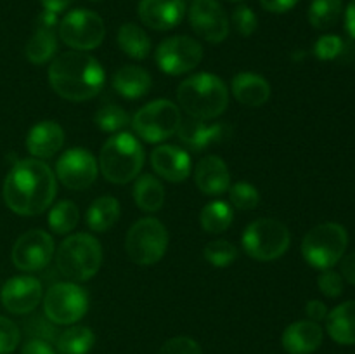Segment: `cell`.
Returning a JSON list of instances; mask_svg holds the SVG:
<instances>
[{
	"instance_id": "484cf974",
	"label": "cell",
	"mask_w": 355,
	"mask_h": 354,
	"mask_svg": "<svg viewBox=\"0 0 355 354\" xmlns=\"http://www.w3.org/2000/svg\"><path fill=\"white\" fill-rule=\"evenodd\" d=\"M134 200L144 212H158L165 203V187L158 177L151 174L137 177L134 184Z\"/></svg>"
},
{
	"instance_id": "7bdbcfd3",
	"label": "cell",
	"mask_w": 355,
	"mask_h": 354,
	"mask_svg": "<svg viewBox=\"0 0 355 354\" xmlns=\"http://www.w3.org/2000/svg\"><path fill=\"white\" fill-rule=\"evenodd\" d=\"M21 354H55L51 342H45L42 339H30L21 349Z\"/></svg>"
},
{
	"instance_id": "277c9868",
	"label": "cell",
	"mask_w": 355,
	"mask_h": 354,
	"mask_svg": "<svg viewBox=\"0 0 355 354\" xmlns=\"http://www.w3.org/2000/svg\"><path fill=\"white\" fill-rule=\"evenodd\" d=\"M144 158V149L137 137L128 132H116L103 144L99 167L110 183L127 184L141 174Z\"/></svg>"
},
{
	"instance_id": "8992f818",
	"label": "cell",
	"mask_w": 355,
	"mask_h": 354,
	"mask_svg": "<svg viewBox=\"0 0 355 354\" xmlns=\"http://www.w3.org/2000/svg\"><path fill=\"white\" fill-rule=\"evenodd\" d=\"M291 243L290 229L277 219H257L246 226L241 236V245L246 255L260 262H269L283 257Z\"/></svg>"
},
{
	"instance_id": "f6af8a7d",
	"label": "cell",
	"mask_w": 355,
	"mask_h": 354,
	"mask_svg": "<svg viewBox=\"0 0 355 354\" xmlns=\"http://www.w3.org/2000/svg\"><path fill=\"white\" fill-rule=\"evenodd\" d=\"M262 7L269 12H276V14H283L288 12L290 9H293L295 6L298 3V0H260Z\"/></svg>"
},
{
	"instance_id": "d590c367",
	"label": "cell",
	"mask_w": 355,
	"mask_h": 354,
	"mask_svg": "<svg viewBox=\"0 0 355 354\" xmlns=\"http://www.w3.org/2000/svg\"><path fill=\"white\" fill-rule=\"evenodd\" d=\"M231 201L239 210H255L260 201L259 189L250 183H236L229 187Z\"/></svg>"
},
{
	"instance_id": "e0dca14e",
	"label": "cell",
	"mask_w": 355,
	"mask_h": 354,
	"mask_svg": "<svg viewBox=\"0 0 355 354\" xmlns=\"http://www.w3.org/2000/svg\"><path fill=\"white\" fill-rule=\"evenodd\" d=\"M208 120L189 117L187 120L180 121L177 135L191 151L200 153L210 146L222 142L229 134L231 127L227 124H207Z\"/></svg>"
},
{
	"instance_id": "7a4b0ae2",
	"label": "cell",
	"mask_w": 355,
	"mask_h": 354,
	"mask_svg": "<svg viewBox=\"0 0 355 354\" xmlns=\"http://www.w3.org/2000/svg\"><path fill=\"white\" fill-rule=\"evenodd\" d=\"M106 75L94 56L69 51L58 56L49 66V83L62 99L80 103L89 101L103 90Z\"/></svg>"
},
{
	"instance_id": "ee69618b",
	"label": "cell",
	"mask_w": 355,
	"mask_h": 354,
	"mask_svg": "<svg viewBox=\"0 0 355 354\" xmlns=\"http://www.w3.org/2000/svg\"><path fill=\"white\" fill-rule=\"evenodd\" d=\"M305 312H307L311 321L319 323L322 319H326V316H328V307L321 301H309L307 305H305Z\"/></svg>"
},
{
	"instance_id": "52a82bcc",
	"label": "cell",
	"mask_w": 355,
	"mask_h": 354,
	"mask_svg": "<svg viewBox=\"0 0 355 354\" xmlns=\"http://www.w3.org/2000/svg\"><path fill=\"white\" fill-rule=\"evenodd\" d=\"M347 245V229L336 222H324L305 235L302 242V255L315 269H331L345 255Z\"/></svg>"
},
{
	"instance_id": "f1b7e54d",
	"label": "cell",
	"mask_w": 355,
	"mask_h": 354,
	"mask_svg": "<svg viewBox=\"0 0 355 354\" xmlns=\"http://www.w3.org/2000/svg\"><path fill=\"white\" fill-rule=\"evenodd\" d=\"M116 40L121 51L132 59H146L151 51V40L148 33L134 23L121 24Z\"/></svg>"
},
{
	"instance_id": "d6986e66",
	"label": "cell",
	"mask_w": 355,
	"mask_h": 354,
	"mask_svg": "<svg viewBox=\"0 0 355 354\" xmlns=\"http://www.w3.org/2000/svg\"><path fill=\"white\" fill-rule=\"evenodd\" d=\"M151 165L155 172L168 183H182L191 174V156L186 149L163 144L153 149Z\"/></svg>"
},
{
	"instance_id": "f907efd6",
	"label": "cell",
	"mask_w": 355,
	"mask_h": 354,
	"mask_svg": "<svg viewBox=\"0 0 355 354\" xmlns=\"http://www.w3.org/2000/svg\"><path fill=\"white\" fill-rule=\"evenodd\" d=\"M92 2H101V0H92Z\"/></svg>"
},
{
	"instance_id": "f35d334b",
	"label": "cell",
	"mask_w": 355,
	"mask_h": 354,
	"mask_svg": "<svg viewBox=\"0 0 355 354\" xmlns=\"http://www.w3.org/2000/svg\"><path fill=\"white\" fill-rule=\"evenodd\" d=\"M232 24H234L236 31L243 37H250L259 28V21H257L255 12L246 6H238L232 12Z\"/></svg>"
},
{
	"instance_id": "ffe728a7",
	"label": "cell",
	"mask_w": 355,
	"mask_h": 354,
	"mask_svg": "<svg viewBox=\"0 0 355 354\" xmlns=\"http://www.w3.org/2000/svg\"><path fill=\"white\" fill-rule=\"evenodd\" d=\"M64 144V130L54 120H42L30 128L26 135V149L37 160L54 156Z\"/></svg>"
},
{
	"instance_id": "5b68a950",
	"label": "cell",
	"mask_w": 355,
	"mask_h": 354,
	"mask_svg": "<svg viewBox=\"0 0 355 354\" xmlns=\"http://www.w3.org/2000/svg\"><path fill=\"white\" fill-rule=\"evenodd\" d=\"M59 273L73 281H87L97 274L103 264V246L89 233L68 236L55 253Z\"/></svg>"
},
{
	"instance_id": "30bf717a",
	"label": "cell",
	"mask_w": 355,
	"mask_h": 354,
	"mask_svg": "<svg viewBox=\"0 0 355 354\" xmlns=\"http://www.w3.org/2000/svg\"><path fill=\"white\" fill-rule=\"evenodd\" d=\"M89 311V295L80 285H52L44 297V312L49 321L55 325H73L80 321Z\"/></svg>"
},
{
	"instance_id": "d6a6232c",
	"label": "cell",
	"mask_w": 355,
	"mask_h": 354,
	"mask_svg": "<svg viewBox=\"0 0 355 354\" xmlns=\"http://www.w3.org/2000/svg\"><path fill=\"white\" fill-rule=\"evenodd\" d=\"M80 221V212L75 201L62 200L55 203L49 212V228L55 233V235H66L71 233L76 228Z\"/></svg>"
},
{
	"instance_id": "9c48e42d",
	"label": "cell",
	"mask_w": 355,
	"mask_h": 354,
	"mask_svg": "<svg viewBox=\"0 0 355 354\" xmlns=\"http://www.w3.org/2000/svg\"><path fill=\"white\" fill-rule=\"evenodd\" d=\"M180 121V111L172 101L156 99L142 106L134 115L132 127L142 141L156 144L177 134Z\"/></svg>"
},
{
	"instance_id": "9a60e30c",
	"label": "cell",
	"mask_w": 355,
	"mask_h": 354,
	"mask_svg": "<svg viewBox=\"0 0 355 354\" xmlns=\"http://www.w3.org/2000/svg\"><path fill=\"white\" fill-rule=\"evenodd\" d=\"M189 21L193 30L210 44H220L229 35V17L217 0H194L191 3Z\"/></svg>"
},
{
	"instance_id": "ab89813d",
	"label": "cell",
	"mask_w": 355,
	"mask_h": 354,
	"mask_svg": "<svg viewBox=\"0 0 355 354\" xmlns=\"http://www.w3.org/2000/svg\"><path fill=\"white\" fill-rule=\"evenodd\" d=\"M158 354H203V351L191 337H173L163 344Z\"/></svg>"
},
{
	"instance_id": "3957f363",
	"label": "cell",
	"mask_w": 355,
	"mask_h": 354,
	"mask_svg": "<svg viewBox=\"0 0 355 354\" xmlns=\"http://www.w3.org/2000/svg\"><path fill=\"white\" fill-rule=\"evenodd\" d=\"M177 99L189 117L214 120L227 108L229 90L220 76L198 73L180 82L177 87Z\"/></svg>"
},
{
	"instance_id": "7c38bea8",
	"label": "cell",
	"mask_w": 355,
	"mask_h": 354,
	"mask_svg": "<svg viewBox=\"0 0 355 354\" xmlns=\"http://www.w3.org/2000/svg\"><path fill=\"white\" fill-rule=\"evenodd\" d=\"M203 59V47L194 38L177 35L163 40L156 49V65L166 75H184Z\"/></svg>"
},
{
	"instance_id": "6da1fadb",
	"label": "cell",
	"mask_w": 355,
	"mask_h": 354,
	"mask_svg": "<svg viewBox=\"0 0 355 354\" xmlns=\"http://www.w3.org/2000/svg\"><path fill=\"white\" fill-rule=\"evenodd\" d=\"M3 200L19 215H38L47 210L58 193L51 167L37 158L17 162L3 180Z\"/></svg>"
},
{
	"instance_id": "836d02e7",
	"label": "cell",
	"mask_w": 355,
	"mask_h": 354,
	"mask_svg": "<svg viewBox=\"0 0 355 354\" xmlns=\"http://www.w3.org/2000/svg\"><path fill=\"white\" fill-rule=\"evenodd\" d=\"M97 127L103 132H111V134H116V132L123 130L125 127H128L130 124V117L127 115V111L121 110L116 104H110V106H103L94 117Z\"/></svg>"
},
{
	"instance_id": "83f0119b",
	"label": "cell",
	"mask_w": 355,
	"mask_h": 354,
	"mask_svg": "<svg viewBox=\"0 0 355 354\" xmlns=\"http://www.w3.org/2000/svg\"><path fill=\"white\" fill-rule=\"evenodd\" d=\"M96 344V335L89 326L73 325L61 332L55 339V346L61 354H89Z\"/></svg>"
},
{
	"instance_id": "4dcf8cb0",
	"label": "cell",
	"mask_w": 355,
	"mask_h": 354,
	"mask_svg": "<svg viewBox=\"0 0 355 354\" xmlns=\"http://www.w3.org/2000/svg\"><path fill=\"white\" fill-rule=\"evenodd\" d=\"M232 219H234V212H232L231 205L227 201L215 200L203 207L200 214V224L210 235H218V233L229 229Z\"/></svg>"
},
{
	"instance_id": "8d00e7d4",
	"label": "cell",
	"mask_w": 355,
	"mask_h": 354,
	"mask_svg": "<svg viewBox=\"0 0 355 354\" xmlns=\"http://www.w3.org/2000/svg\"><path fill=\"white\" fill-rule=\"evenodd\" d=\"M343 51H345V42L338 35H324L314 45L315 58L322 59V61L336 59L338 56L343 54Z\"/></svg>"
},
{
	"instance_id": "4fadbf2b",
	"label": "cell",
	"mask_w": 355,
	"mask_h": 354,
	"mask_svg": "<svg viewBox=\"0 0 355 354\" xmlns=\"http://www.w3.org/2000/svg\"><path fill=\"white\" fill-rule=\"evenodd\" d=\"M54 238L44 229H31L16 239L12 246V264L21 271H40L54 255Z\"/></svg>"
},
{
	"instance_id": "cb8c5ba5",
	"label": "cell",
	"mask_w": 355,
	"mask_h": 354,
	"mask_svg": "<svg viewBox=\"0 0 355 354\" xmlns=\"http://www.w3.org/2000/svg\"><path fill=\"white\" fill-rule=\"evenodd\" d=\"M326 330L329 337L342 346L355 344V301L336 305L326 316Z\"/></svg>"
},
{
	"instance_id": "603a6c76",
	"label": "cell",
	"mask_w": 355,
	"mask_h": 354,
	"mask_svg": "<svg viewBox=\"0 0 355 354\" xmlns=\"http://www.w3.org/2000/svg\"><path fill=\"white\" fill-rule=\"evenodd\" d=\"M232 96L245 106L259 108L269 101L270 85L257 73H238L232 78Z\"/></svg>"
},
{
	"instance_id": "b9f144b4",
	"label": "cell",
	"mask_w": 355,
	"mask_h": 354,
	"mask_svg": "<svg viewBox=\"0 0 355 354\" xmlns=\"http://www.w3.org/2000/svg\"><path fill=\"white\" fill-rule=\"evenodd\" d=\"M26 332L30 333L31 339H42L45 340V342H51V340L58 339L54 326L49 325V323L42 318H33L31 321H28Z\"/></svg>"
},
{
	"instance_id": "44dd1931",
	"label": "cell",
	"mask_w": 355,
	"mask_h": 354,
	"mask_svg": "<svg viewBox=\"0 0 355 354\" xmlns=\"http://www.w3.org/2000/svg\"><path fill=\"white\" fill-rule=\"evenodd\" d=\"M194 180L200 191L208 196H218L231 187V174L224 160L217 155H208L194 170Z\"/></svg>"
},
{
	"instance_id": "bcb514c9",
	"label": "cell",
	"mask_w": 355,
	"mask_h": 354,
	"mask_svg": "<svg viewBox=\"0 0 355 354\" xmlns=\"http://www.w3.org/2000/svg\"><path fill=\"white\" fill-rule=\"evenodd\" d=\"M37 28H40V30L55 31V28H59L58 14L52 12V10H44V12L37 17Z\"/></svg>"
},
{
	"instance_id": "ac0fdd59",
	"label": "cell",
	"mask_w": 355,
	"mask_h": 354,
	"mask_svg": "<svg viewBox=\"0 0 355 354\" xmlns=\"http://www.w3.org/2000/svg\"><path fill=\"white\" fill-rule=\"evenodd\" d=\"M186 14L184 0H141L139 17L146 26L156 31L175 28Z\"/></svg>"
},
{
	"instance_id": "e575fe53",
	"label": "cell",
	"mask_w": 355,
	"mask_h": 354,
	"mask_svg": "<svg viewBox=\"0 0 355 354\" xmlns=\"http://www.w3.org/2000/svg\"><path fill=\"white\" fill-rule=\"evenodd\" d=\"M203 255L211 266L227 267L238 259V248H236L234 243L227 242V239H215L205 246Z\"/></svg>"
},
{
	"instance_id": "c3c4849f",
	"label": "cell",
	"mask_w": 355,
	"mask_h": 354,
	"mask_svg": "<svg viewBox=\"0 0 355 354\" xmlns=\"http://www.w3.org/2000/svg\"><path fill=\"white\" fill-rule=\"evenodd\" d=\"M345 30L350 37L355 38V0H350L345 9Z\"/></svg>"
},
{
	"instance_id": "7dc6e473",
	"label": "cell",
	"mask_w": 355,
	"mask_h": 354,
	"mask_svg": "<svg viewBox=\"0 0 355 354\" xmlns=\"http://www.w3.org/2000/svg\"><path fill=\"white\" fill-rule=\"evenodd\" d=\"M342 278L355 287V252L342 257Z\"/></svg>"
},
{
	"instance_id": "1f68e13d",
	"label": "cell",
	"mask_w": 355,
	"mask_h": 354,
	"mask_svg": "<svg viewBox=\"0 0 355 354\" xmlns=\"http://www.w3.org/2000/svg\"><path fill=\"white\" fill-rule=\"evenodd\" d=\"M343 10V0H312L309 7V21L315 30L335 26Z\"/></svg>"
},
{
	"instance_id": "60d3db41",
	"label": "cell",
	"mask_w": 355,
	"mask_h": 354,
	"mask_svg": "<svg viewBox=\"0 0 355 354\" xmlns=\"http://www.w3.org/2000/svg\"><path fill=\"white\" fill-rule=\"evenodd\" d=\"M319 290L329 298L340 297L343 294V278L333 269H324L318 278Z\"/></svg>"
},
{
	"instance_id": "f546056e",
	"label": "cell",
	"mask_w": 355,
	"mask_h": 354,
	"mask_svg": "<svg viewBox=\"0 0 355 354\" xmlns=\"http://www.w3.org/2000/svg\"><path fill=\"white\" fill-rule=\"evenodd\" d=\"M55 52H58L55 31L40 30V28L35 30V33L28 40L26 47H24V54H26L28 61L33 62V65H44V62L51 61Z\"/></svg>"
},
{
	"instance_id": "74e56055",
	"label": "cell",
	"mask_w": 355,
	"mask_h": 354,
	"mask_svg": "<svg viewBox=\"0 0 355 354\" xmlns=\"http://www.w3.org/2000/svg\"><path fill=\"white\" fill-rule=\"evenodd\" d=\"M21 340V332L14 321L0 316V354H10Z\"/></svg>"
},
{
	"instance_id": "4316f807",
	"label": "cell",
	"mask_w": 355,
	"mask_h": 354,
	"mask_svg": "<svg viewBox=\"0 0 355 354\" xmlns=\"http://www.w3.org/2000/svg\"><path fill=\"white\" fill-rule=\"evenodd\" d=\"M120 214L121 208L116 198L99 196L90 203L89 210H87V224L96 233L107 231V229L116 224Z\"/></svg>"
},
{
	"instance_id": "2e32d148",
	"label": "cell",
	"mask_w": 355,
	"mask_h": 354,
	"mask_svg": "<svg viewBox=\"0 0 355 354\" xmlns=\"http://www.w3.org/2000/svg\"><path fill=\"white\" fill-rule=\"evenodd\" d=\"M2 304L12 314H28L42 301V283L35 276H14L2 288Z\"/></svg>"
},
{
	"instance_id": "d4e9b609",
	"label": "cell",
	"mask_w": 355,
	"mask_h": 354,
	"mask_svg": "<svg viewBox=\"0 0 355 354\" xmlns=\"http://www.w3.org/2000/svg\"><path fill=\"white\" fill-rule=\"evenodd\" d=\"M113 87L127 99H139L151 89V75L141 66L127 65L114 73Z\"/></svg>"
},
{
	"instance_id": "5bb4252c",
	"label": "cell",
	"mask_w": 355,
	"mask_h": 354,
	"mask_svg": "<svg viewBox=\"0 0 355 354\" xmlns=\"http://www.w3.org/2000/svg\"><path fill=\"white\" fill-rule=\"evenodd\" d=\"M97 160L85 148H71L55 163V176L62 186L80 191L92 186L97 179Z\"/></svg>"
},
{
	"instance_id": "ba28073f",
	"label": "cell",
	"mask_w": 355,
	"mask_h": 354,
	"mask_svg": "<svg viewBox=\"0 0 355 354\" xmlns=\"http://www.w3.org/2000/svg\"><path fill=\"white\" fill-rule=\"evenodd\" d=\"M168 246V231L162 221L155 217L139 219L128 229L125 250L132 262L139 266H153L159 262Z\"/></svg>"
},
{
	"instance_id": "7402d4cb",
	"label": "cell",
	"mask_w": 355,
	"mask_h": 354,
	"mask_svg": "<svg viewBox=\"0 0 355 354\" xmlns=\"http://www.w3.org/2000/svg\"><path fill=\"white\" fill-rule=\"evenodd\" d=\"M322 337L324 333L319 323L300 319L284 330L281 342L288 354H312L321 347Z\"/></svg>"
},
{
	"instance_id": "681fc988",
	"label": "cell",
	"mask_w": 355,
	"mask_h": 354,
	"mask_svg": "<svg viewBox=\"0 0 355 354\" xmlns=\"http://www.w3.org/2000/svg\"><path fill=\"white\" fill-rule=\"evenodd\" d=\"M73 3V0H42V6L45 10H52V12L59 14L62 10L68 9Z\"/></svg>"
},
{
	"instance_id": "8fae6325",
	"label": "cell",
	"mask_w": 355,
	"mask_h": 354,
	"mask_svg": "<svg viewBox=\"0 0 355 354\" xmlns=\"http://www.w3.org/2000/svg\"><path fill=\"white\" fill-rule=\"evenodd\" d=\"M106 35L103 17L89 9H75L59 21V37L73 51H92Z\"/></svg>"
}]
</instances>
